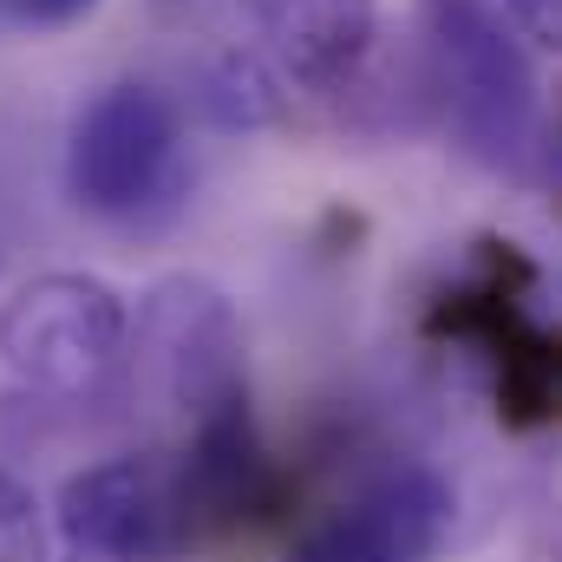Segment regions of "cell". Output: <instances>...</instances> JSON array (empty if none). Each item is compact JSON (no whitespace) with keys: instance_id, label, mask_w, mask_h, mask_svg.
Masks as SVG:
<instances>
[{"instance_id":"8fae6325","label":"cell","mask_w":562,"mask_h":562,"mask_svg":"<svg viewBox=\"0 0 562 562\" xmlns=\"http://www.w3.org/2000/svg\"><path fill=\"white\" fill-rule=\"evenodd\" d=\"M510 13V26L537 46H557V0H497Z\"/></svg>"},{"instance_id":"277c9868","label":"cell","mask_w":562,"mask_h":562,"mask_svg":"<svg viewBox=\"0 0 562 562\" xmlns=\"http://www.w3.org/2000/svg\"><path fill=\"white\" fill-rule=\"evenodd\" d=\"M132 353V307L112 281L86 269L20 281L0 301V360L26 393L86 400Z\"/></svg>"},{"instance_id":"9c48e42d","label":"cell","mask_w":562,"mask_h":562,"mask_svg":"<svg viewBox=\"0 0 562 562\" xmlns=\"http://www.w3.org/2000/svg\"><path fill=\"white\" fill-rule=\"evenodd\" d=\"M0 562H53L46 510H40L33 484H20L7 464H0Z\"/></svg>"},{"instance_id":"52a82bcc","label":"cell","mask_w":562,"mask_h":562,"mask_svg":"<svg viewBox=\"0 0 562 562\" xmlns=\"http://www.w3.org/2000/svg\"><path fill=\"white\" fill-rule=\"evenodd\" d=\"M53 562H170L183 557V517L164 458H99L59 484Z\"/></svg>"},{"instance_id":"3957f363","label":"cell","mask_w":562,"mask_h":562,"mask_svg":"<svg viewBox=\"0 0 562 562\" xmlns=\"http://www.w3.org/2000/svg\"><path fill=\"white\" fill-rule=\"evenodd\" d=\"M537 294V269L524 262L517 243H477L471 276L451 281L431 301V334L458 340L484 380L504 425L537 431L557 419V386H562V353H557V327L530 314Z\"/></svg>"},{"instance_id":"8992f818","label":"cell","mask_w":562,"mask_h":562,"mask_svg":"<svg viewBox=\"0 0 562 562\" xmlns=\"http://www.w3.org/2000/svg\"><path fill=\"white\" fill-rule=\"evenodd\" d=\"M458 497L419 458L367 464L347 491L314 504L281 562H431L451 543Z\"/></svg>"},{"instance_id":"30bf717a","label":"cell","mask_w":562,"mask_h":562,"mask_svg":"<svg viewBox=\"0 0 562 562\" xmlns=\"http://www.w3.org/2000/svg\"><path fill=\"white\" fill-rule=\"evenodd\" d=\"M92 7L99 0H0V20H13V26H72Z\"/></svg>"},{"instance_id":"6da1fadb","label":"cell","mask_w":562,"mask_h":562,"mask_svg":"<svg viewBox=\"0 0 562 562\" xmlns=\"http://www.w3.org/2000/svg\"><path fill=\"white\" fill-rule=\"evenodd\" d=\"M419 86L445 138L497 177L543 170V86L497 0H413Z\"/></svg>"},{"instance_id":"5b68a950","label":"cell","mask_w":562,"mask_h":562,"mask_svg":"<svg viewBox=\"0 0 562 562\" xmlns=\"http://www.w3.org/2000/svg\"><path fill=\"white\" fill-rule=\"evenodd\" d=\"M138 353L164 406L190 425L249 413V334L210 276H164L138 301Z\"/></svg>"},{"instance_id":"7a4b0ae2","label":"cell","mask_w":562,"mask_h":562,"mask_svg":"<svg viewBox=\"0 0 562 562\" xmlns=\"http://www.w3.org/2000/svg\"><path fill=\"white\" fill-rule=\"evenodd\" d=\"M66 196L112 223V229H157L190 196V138L170 92L119 79L105 86L66 138Z\"/></svg>"},{"instance_id":"ba28073f","label":"cell","mask_w":562,"mask_h":562,"mask_svg":"<svg viewBox=\"0 0 562 562\" xmlns=\"http://www.w3.org/2000/svg\"><path fill=\"white\" fill-rule=\"evenodd\" d=\"M269 40L276 66L307 92H347L380 40L373 0H236Z\"/></svg>"}]
</instances>
